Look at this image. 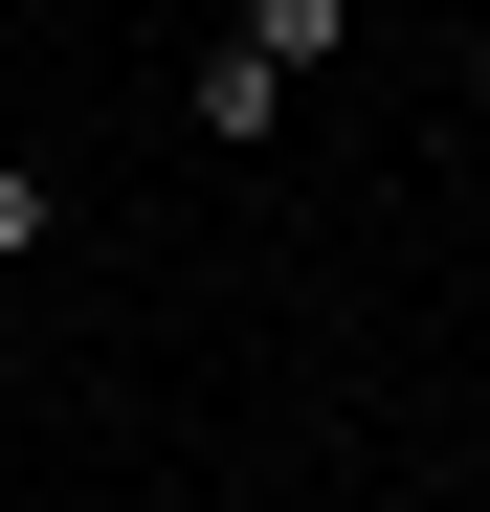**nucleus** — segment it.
<instances>
[{"mask_svg": "<svg viewBox=\"0 0 490 512\" xmlns=\"http://www.w3.org/2000/svg\"><path fill=\"white\" fill-rule=\"evenodd\" d=\"M179 134H201V156H268V134H290V67H268V45H201V67H179Z\"/></svg>", "mask_w": 490, "mask_h": 512, "instance_id": "nucleus-1", "label": "nucleus"}, {"mask_svg": "<svg viewBox=\"0 0 490 512\" xmlns=\"http://www.w3.org/2000/svg\"><path fill=\"white\" fill-rule=\"evenodd\" d=\"M245 45H268V67H335V45H357V0H245Z\"/></svg>", "mask_w": 490, "mask_h": 512, "instance_id": "nucleus-2", "label": "nucleus"}, {"mask_svg": "<svg viewBox=\"0 0 490 512\" xmlns=\"http://www.w3.org/2000/svg\"><path fill=\"white\" fill-rule=\"evenodd\" d=\"M45 223H67V201H45V179H23V156H0V268H23V245H45Z\"/></svg>", "mask_w": 490, "mask_h": 512, "instance_id": "nucleus-3", "label": "nucleus"}]
</instances>
